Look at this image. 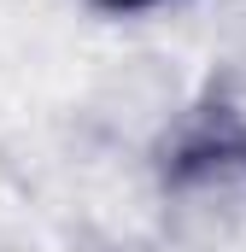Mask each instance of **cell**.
<instances>
[{
    "instance_id": "cell-1",
    "label": "cell",
    "mask_w": 246,
    "mask_h": 252,
    "mask_svg": "<svg viewBox=\"0 0 246 252\" xmlns=\"http://www.w3.org/2000/svg\"><path fill=\"white\" fill-rule=\"evenodd\" d=\"M223 176H246V112L235 100L211 94L164 141V182L199 188V182H223Z\"/></svg>"
},
{
    "instance_id": "cell-2",
    "label": "cell",
    "mask_w": 246,
    "mask_h": 252,
    "mask_svg": "<svg viewBox=\"0 0 246 252\" xmlns=\"http://www.w3.org/2000/svg\"><path fill=\"white\" fill-rule=\"evenodd\" d=\"M100 6H112V12H141V6H153V0H100Z\"/></svg>"
}]
</instances>
